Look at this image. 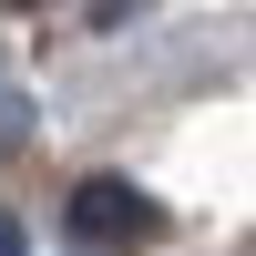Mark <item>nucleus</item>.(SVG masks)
Wrapping results in <instances>:
<instances>
[{
	"label": "nucleus",
	"mask_w": 256,
	"mask_h": 256,
	"mask_svg": "<svg viewBox=\"0 0 256 256\" xmlns=\"http://www.w3.org/2000/svg\"><path fill=\"white\" fill-rule=\"evenodd\" d=\"M154 236H164V216H154V195H134V184L92 174L72 195V246H154Z\"/></svg>",
	"instance_id": "1"
},
{
	"label": "nucleus",
	"mask_w": 256,
	"mask_h": 256,
	"mask_svg": "<svg viewBox=\"0 0 256 256\" xmlns=\"http://www.w3.org/2000/svg\"><path fill=\"white\" fill-rule=\"evenodd\" d=\"M0 256H20V226H10V216H0Z\"/></svg>",
	"instance_id": "2"
}]
</instances>
